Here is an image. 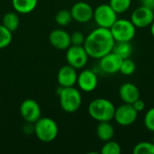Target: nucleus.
<instances>
[{"label": "nucleus", "mask_w": 154, "mask_h": 154, "mask_svg": "<svg viewBox=\"0 0 154 154\" xmlns=\"http://www.w3.org/2000/svg\"><path fill=\"white\" fill-rule=\"evenodd\" d=\"M115 43L110 29L97 26L86 36L83 46L90 58L99 60L113 51Z\"/></svg>", "instance_id": "1"}, {"label": "nucleus", "mask_w": 154, "mask_h": 154, "mask_svg": "<svg viewBox=\"0 0 154 154\" xmlns=\"http://www.w3.org/2000/svg\"><path fill=\"white\" fill-rule=\"evenodd\" d=\"M88 114L97 122H111L114 119L116 106L106 98H96L90 102L88 108Z\"/></svg>", "instance_id": "2"}, {"label": "nucleus", "mask_w": 154, "mask_h": 154, "mask_svg": "<svg viewBox=\"0 0 154 154\" xmlns=\"http://www.w3.org/2000/svg\"><path fill=\"white\" fill-rule=\"evenodd\" d=\"M59 98L60 107L66 113L77 112L82 104V96L80 91L74 87L60 88Z\"/></svg>", "instance_id": "3"}, {"label": "nucleus", "mask_w": 154, "mask_h": 154, "mask_svg": "<svg viewBox=\"0 0 154 154\" xmlns=\"http://www.w3.org/2000/svg\"><path fill=\"white\" fill-rule=\"evenodd\" d=\"M34 134L43 143H51L56 139L59 134L57 123L50 117H40L34 124Z\"/></svg>", "instance_id": "4"}, {"label": "nucleus", "mask_w": 154, "mask_h": 154, "mask_svg": "<svg viewBox=\"0 0 154 154\" xmlns=\"http://www.w3.org/2000/svg\"><path fill=\"white\" fill-rule=\"evenodd\" d=\"M116 42H132L136 34V27L128 19H117L110 28Z\"/></svg>", "instance_id": "5"}, {"label": "nucleus", "mask_w": 154, "mask_h": 154, "mask_svg": "<svg viewBox=\"0 0 154 154\" xmlns=\"http://www.w3.org/2000/svg\"><path fill=\"white\" fill-rule=\"evenodd\" d=\"M93 19L98 27L110 29L118 18L117 13L109 4H101L94 9Z\"/></svg>", "instance_id": "6"}, {"label": "nucleus", "mask_w": 154, "mask_h": 154, "mask_svg": "<svg viewBox=\"0 0 154 154\" xmlns=\"http://www.w3.org/2000/svg\"><path fill=\"white\" fill-rule=\"evenodd\" d=\"M66 51V60L69 65L76 69H82L87 65L89 56L83 45H70Z\"/></svg>", "instance_id": "7"}, {"label": "nucleus", "mask_w": 154, "mask_h": 154, "mask_svg": "<svg viewBox=\"0 0 154 154\" xmlns=\"http://www.w3.org/2000/svg\"><path fill=\"white\" fill-rule=\"evenodd\" d=\"M138 114L133 105L125 103L116 108L114 119L121 126H129L135 123Z\"/></svg>", "instance_id": "8"}, {"label": "nucleus", "mask_w": 154, "mask_h": 154, "mask_svg": "<svg viewBox=\"0 0 154 154\" xmlns=\"http://www.w3.org/2000/svg\"><path fill=\"white\" fill-rule=\"evenodd\" d=\"M130 20L136 28L143 29L150 27L154 21V10L140 5L133 11Z\"/></svg>", "instance_id": "9"}, {"label": "nucleus", "mask_w": 154, "mask_h": 154, "mask_svg": "<svg viewBox=\"0 0 154 154\" xmlns=\"http://www.w3.org/2000/svg\"><path fill=\"white\" fill-rule=\"evenodd\" d=\"M20 114L25 122L34 124L42 117L41 106L34 99H25L20 105Z\"/></svg>", "instance_id": "10"}, {"label": "nucleus", "mask_w": 154, "mask_h": 154, "mask_svg": "<svg viewBox=\"0 0 154 154\" xmlns=\"http://www.w3.org/2000/svg\"><path fill=\"white\" fill-rule=\"evenodd\" d=\"M70 13L73 20L78 23H86L93 19L94 9L87 2H77L71 6Z\"/></svg>", "instance_id": "11"}, {"label": "nucleus", "mask_w": 154, "mask_h": 154, "mask_svg": "<svg viewBox=\"0 0 154 154\" xmlns=\"http://www.w3.org/2000/svg\"><path fill=\"white\" fill-rule=\"evenodd\" d=\"M77 84L79 89L86 93L94 91L98 85V78L91 69H84L78 74Z\"/></svg>", "instance_id": "12"}, {"label": "nucleus", "mask_w": 154, "mask_h": 154, "mask_svg": "<svg viewBox=\"0 0 154 154\" xmlns=\"http://www.w3.org/2000/svg\"><path fill=\"white\" fill-rule=\"evenodd\" d=\"M122 61L123 59L119 55L111 51L99 59V68L106 74H116L120 71Z\"/></svg>", "instance_id": "13"}, {"label": "nucleus", "mask_w": 154, "mask_h": 154, "mask_svg": "<svg viewBox=\"0 0 154 154\" xmlns=\"http://www.w3.org/2000/svg\"><path fill=\"white\" fill-rule=\"evenodd\" d=\"M77 69L70 65L62 66L57 73V80L61 88L74 87L77 84Z\"/></svg>", "instance_id": "14"}, {"label": "nucleus", "mask_w": 154, "mask_h": 154, "mask_svg": "<svg viewBox=\"0 0 154 154\" xmlns=\"http://www.w3.org/2000/svg\"><path fill=\"white\" fill-rule=\"evenodd\" d=\"M49 42L57 50H67L70 45V34L63 29H55L49 35Z\"/></svg>", "instance_id": "15"}, {"label": "nucleus", "mask_w": 154, "mask_h": 154, "mask_svg": "<svg viewBox=\"0 0 154 154\" xmlns=\"http://www.w3.org/2000/svg\"><path fill=\"white\" fill-rule=\"evenodd\" d=\"M119 97L124 103L134 104L137 99L140 98L141 93L136 85L131 82L124 83L118 90Z\"/></svg>", "instance_id": "16"}, {"label": "nucleus", "mask_w": 154, "mask_h": 154, "mask_svg": "<svg viewBox=\"0 0 154 154\" xmlns=\"http://www.w3.org/2000/svg\"><path fill=\"white\" fill-rule=\"evenodd\" d=\"M97 135L102 142L112 140L115 136V128L110 122H98L97 126Z\"/></svg>", "instance_id": "17"}, {"label": "nucleus", "mask_w": 154, "mask_h": 154, "mask_svg": "<svg viewBox=\"0 0 154 154\" xmlns=\"http://www.w3.org/2000/svg\"><path fill=\"white\" fill-rule=\"evenodd\" d=\"M38 4V0H12V5L14 9L23 14L32 12Z\"/></svg>", "instance_id": "18"}, {"label": "nucleus", "mask_w": 154, "mask_h": 154, "mask_svg": "<svg viewBox=\"0 0 154 154\" xmlns=\"http://www.w3.org/2000/svg\"><path fill=\"white\" fill-rule=\"evenodd\" d=\"M133 51L134 48L131 42H116L112 51L119 55L124 60L130 58L133 53Z\"/></svg>", "instance_id": "19"}, {"label": "nucleus", "mask_w": 154, "mask_h": 154, "mask_svg": "<svg viewBox=\"0 0 154 154\" xmlns=\"http://www.w3.org/2000/svg\"><path fill=\"white\" fill-rule=\"evenodd\" d=\"M2 24L8 29L10 32H15L20 24V19L16 13L14 12H8L3 16Z\"/></svg>", "instance_id": "20"}, {"label": "nucleus", "mask_w": 154, "mask_h": 154, "mask_svg": "<svg viewBox=\"0 0 154 154\" xmlns=\"http://www.w3.org/2000/svg\"><path fill=\"white\" fill-rule=\"evenodd\" d=\"M109 5L117 13V14L127 12L131 5L132 0H109Z\"/></svg>", "instance_id": "21"}, {"label": "nucleus", "mask_w": 154, "mask_h": 154, "mask_svg": "<svg viewBox=\"0 0 154 154\" xmlns=\"http://www.w3.org/2000/svg\"><path fill=\"white\" fill-rule=\"evenodd\" d=\"M73 20L70 10L61 9L55 15V22L60 26H68Z\"/></svg>", "instance_id": "22"}, {"label": "nucleus", "mask_w": 154, "mask_h": 154, "mask_svg": "<svg viewBox=\"0 0 154 154\" xmlns=\"http://www.w3.org/2000/svg\"><path fill=\"white\" fill-rule=\"evenodd\" d=\"M100 152L102 154H120L122 152V148L117 142L113 141L112 139L107 142H105Z\"/></svg>", "instance_id": "23"}, {"label": "nucleus", "mask_w": 154, "mask_h": 154, "mask_svg": "<svg viewBox=\"0 0 154 154\" xmlns=\"http://www.w3.org/2000/svg\"><path fill=\"white\" fill-rule=\"evenodd\" d=\"M134 154H154V143L152 142L138 143L133 149Z\"/></svg>", "instance_id": "24"}, {"label": "nucleus", "mask_w": 154, "mask_h": 154, "mask_svg": "<svg viewBox=\"0 0 154 154\" xmlns=\"http://www.w3.org/2000/svg\"><path fill=\"white\" fill-rule=\"evenodd\" d=\"M13 32L6 29L3 24H0V50L6 48L12 42Z\"/></svg>", "instance_id": "25"}, {"label": "nucleus", "mask_w": 154, "mask_h": 154, "mask_svg": "<svg viewBox=\"0 0 154 154\" xmlns=\"http://www.w3.org/2000/svg\"><path fill=\"white\" fill-rule=\"evenodd\" d=\"M135 69H136V65L134 61L131 58H127L123 60L119 72H121L125 76H131L132 74L134 73Z\"/></svg>", "instance_id": "26"}, {"label": "nucleus", "mask_w": 154, "mask_h": 154, "mask_svg": "<svg viewBox=\"0 0 154 154\" xmlns=\"http://www.w3.org/2000/svg\"><path fill=\"white\" fill-rule=\"evenodd\" d=\"M143 124L147 130L154 133V107L150 108L146 112L143 119Z\"/></svg>", "instance_id": "27"}, {"label": "nucleus", "mask_w": 154, "mask_h": 154, "mask_svg": "<svg viewBox=\"0 0 154 154\" xmlns=\"http://www.w3.org/2000/svg\"><path fill=\"white\" fill-rule=\"evenodd\" d=\"M86 36L79 31H75L70 34V43L71 45H78L81 46L84 44Z\"/></svg>", "instance_id": "28"}, {"label": "nucleus", "mask_w": 154, "mask_h": 154, "mask_svg": "<svg viewBox=\"0 0 154 154\" xmlns=\"http://www.w3.org/2000/svg\"><path fill=\"white\" fill-rule=\"evenodd\" d=\"M133 105V106L134 107V109L138 112V113H140V112H142V111H143L144 109H145V102L143 101V100H142L141 98H139V99H137L134 104H132Z\"/></svg>", "instance_id": "29"}, {"label": "nucleus", "mask_w": 154, "mask_h": 154, "mask_svg": "<svg viewBox=\"0 0 154 154\" xmlns=\"http://www.w3.org/2000/svg\"><path fill=\"white\" fill-rule=\"evenodd\" d=\"M141 2H142L141 5H143L149 9L154 10V0H141Z\"/></svg>", "instance_id": "30"}, {"label": "nucleus", "mask_w": 154, "mask_h": 154, "mask_svg": "<svg viewBox=\"0 0 154 154\" xmlns=\"http://www.w3.org/2000/svg\"><path fill=\"white\" fill-rule=\"evenodd\" d=\"M150 29H151V33H152V37L154 38V21L152 22V23L151 24V26H150Z\"/></svg>", "instance_id": "31"}, {"label": "nucleus", "mask_w": 154, "mask_h": 154, "mask_svg": "<svg viewBox=\"0 0 154 154\" xmlns=\"http://www.w3.org/2000/svg\"><path fill=\"white\" fill-rule=\"evenodd\" d=\"M152 143H154V133H153V136H152Z\"/></svg>", "instance_id": "32"}]
</instances>
